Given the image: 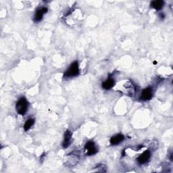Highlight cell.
<instances>
[{
	"mask_svg": "<svg viewBox=\"0 0 173 173\" xmlns=\"http://www.w3.org/2000/svg\"><path fill=\"white\" fill-rule=\"evenodd\" d=\"M29 107V103L24 97H21L19 100L16 104V110L17 112L20 115H24L27 112Z\"/></svg>",
	"mask_w": 173,
	"mask_h": 173,
	"instance_id": "6da1fadb",
	"label": "cell"
},
{
	"mask_svg": "<svg viewBox=\"0 0 173 173\" xmlns=\"http://www.w3.org/2000/svg\"><path fill=\"white\" fill-rule=\"evenodd\" d=\"M79 74V66L78 64L77 61L74 62L73 63L71 64L69 66V68L64 73L65 77H77Z\"/></svg>",
	"mask_w": 173,
	"mask_h": 173,
	"instance_id": "7a4b0ae2",
	"label": "cell"
},
{
	"mask_svg": "<svg viewBox=\"0 0 173 173\" xmlns=\"http://www.w3.org/2000/svg\"><path fill=\"white\" fill-rule=\"evenodd\" d=\"M85 149L87 156H93L97 152V149L94 141H88L85 145Z\"/></svg>",
	"mask_w": 173,
	"mask_h": 173,
	"instance_id": "3957f363",
	"label": "cell"
},
{
	"mask_svg": "<svg viewBox=\"0 0 173 173\" xmlns=\"http://www.w3.org/2000/svg\"><path fill=\"white\" fill-rule=\"evenodd\" d=\"M152 97V89L150 87L145 89L141 92V100L143 101H148Z\"/></svg>",
	"mask_w": 173,
	"mask_h": 173,
	"instance_id": "277c9868",
	"label": "cell"
},
{
	"mask_svg": "<svg viewBox=\"0 0 173 173\" xmlns=\"http://www.w3.org/2000/svg\"><path fill=\"white\" fill-rule=\"evenodd\" d=\"M48 10L47 8H41L39 9V10L35 13V15L34 17V21L35 23H38V22L41 21L43 19V16L46 14Z\"/></svg>",
	"mask_w": 173,
	"mask_h": 173,
	"instance_id": "5b68a950",
	"label": "cell"
},
{
	"mask_svg": "<svg viewBox=\"0 0 173 173\" xmlns=\"http://www.w3.org/2000/svg\"><path fill=\"white\" fill-rule=\"evenodd\" d=\"M150 156H151V154L149 151L148 150L145 151L144 152L142 153L140 156L137 158V160L139 164H144L149 160Z\"/></svg>",
	"mask_w": 173,
	"mask_h": 173,
	"instance_id": "8992f818",
	"label": "cell"
},
{
	"mask_svg": "<svg viewBox=\"0 0 173 173\" xmlns=\"http://www.w3.org/2000/svg\"><path fill=\"white\" fill-rule=\"evenodd\" d=\"M71 139H72V133L69 130H67L64 132V138L62 142V146L64 148L68 147L71 143Z\"/></svg>",
	"mask_w": 173,
	"mask_h": 173,
	"instance_id": "52a82bcc",
	"label": "cell"
},
{
	"mask_svg": "<svg viewBox=\"0 0 173 173\" xmlns=\"http://www.w3.org/2000/svg\"><path fill=\"white\" fill-rule=\"evenodd\" d=\"M124 139H125V137L122 134H117L110 139V143L112 145H116L121 143Z\"/></svg>",
	"mask_w": 173,
	"mask_h": 173,
	"instance_id": "ba28073f",
	"label": "cell"
},
{
	"mask_svg": "<svg viewBox=\"0 0 173 173\" xmlns=\"http://www.w3.org/2000/svg\"><path fill=\"white\" fill-rule=\"evenodd\" d=\"M114 80L112 78H109L107 80H105L104 82L101 84V86L105 90H109L110 89H112L114 86Z\"/></svg>",
	"mask_w": 173,
	"mask_h": 173,
	"instance_id": "9c48e42d",
	"label": "cell"
},
{
	"mask_svg": "<svg viewBox=\"0 0 173 173\" xmlns=\"http://www.w3.org/2000/svg\"><path fill=\"white\" fill-rule=\"evenodd\" d=\"M164 5H165V2L162 1V0H159V1H154L152 2V3H151V6L155 8L157 10H161V9L164 7Z\"/></svg>",
	"mask_w": 173,
	"mask_h": 173,
	"instance_id": "30bf717a",
	"label": "cell"
},
{
	"mask_svg": "<svg viewBox=\"0 0 173 173\" xmlns=\"http://www.w3.org/2000/svg\"><path fill=\"white\" fill-rule=\"evenodd\" d=\"M35 122V121L33 118H29L28 121H26L24 125V131H29L31 127L33 125V124Z\"/></svg>",
	"mask_w": 173,
	"mask_h": 173,
	"instance_id": "8fae6325",
	"label": "cell"
},
{
	"mask_svg": "<svg viewBox=\"0 0 173 173\" xmlns=\"http://www.w3.org/2000/svg\"><path fill=\"white\" fill-rule=\"evenodd\" d=\"M154 64H157V62H156V61H154Z\"/></svg>",
	"mask_w": 173,
	"mask_h": 173,
	"instance_id": "7c38bea8",
	"label": "cell"
}]
</instances>
